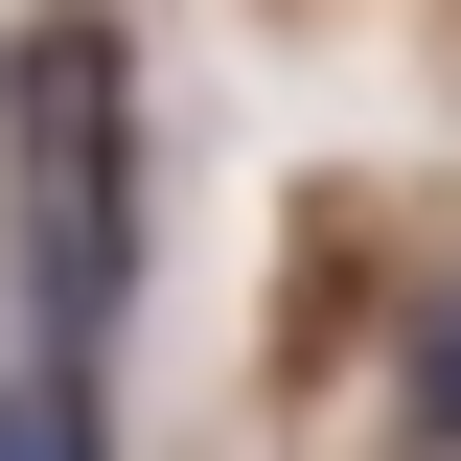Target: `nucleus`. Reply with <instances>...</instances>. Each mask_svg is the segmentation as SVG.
I'll list each match as a JSON object with an SVG mask.
<instances>
[{
	"label": "nucleus",
	"instance_id": "nucleus-1",
	"mask_svg": "<svg viewBox=\"0 0 461 461\" xmlns=\"http://www.w3.org/2000/svg\"><path fill=\"white\" fill-rule=\"evenodd\" d=\"M23 346H115L139 300V93H115V23H23Z\"/></svg>",
	"mask_w": 461,
	"mask_h": 461
},
{
	"label": "nucleus",
	"instance_id": "nucleus-3",
	"mask_svg": "<svg viewBox=\"0 0 461 461\" xmlns=\"http://www.w3.org/2000/svg\"><path fill=\"white\" fill-rule=\"evenodd\" d=\"M393 415H415V438H438V461H461V277H438V300H415V346H393Z\"/></svg>",
	"mask_w": 461,
	"mask_h": 461
},
{
	"label": "nucleus",
	"instance_id": "nucleus-2",
	"mask_svg": "<svg viewBox=\"0 0 461 461\" xmlns=\"http://www.w3.org/2000/svg\"><path fill=\"white\" fill-rule=\"evenodd\" d=\"M0 461H115L93 438V346H23V369H0Z\"/></svg>",
	"mask_w": 461,
	"mask_h": 461
}]
</instances>
